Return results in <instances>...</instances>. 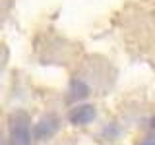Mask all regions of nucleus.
Listing matches in <instances>:
<instances>
[{
  "mask_svg": "<svg viewBox=\"0 0 155 145\" xmlns=\"http://www.w3.org/2000/svg\"><path fill=\"white\" fill-rule=\"evenodd\" d=\"M151 126L155 128V114H153V118H151Z\"/></svg>",
  "mask_w": 155,
  "mask_h": 145,
  "instance_id": "nucleus-6",
  "label": "nucleus"
},
{
  "mask_svg": "<svg viewBox=\"0 0 155 145\" xmlns=\"http://www.w3.org/2000/svg\"><path fill=\"white\" fill-rule=\"evenodd\" d=\"M95 106L93 105H80V106H76L74 110L70 112V122L72 124H76V126H85V124H89V122H93L95 120Z\"/></svg>",
  "mask_w": 155,
  "mask_h": 145,
  "instance_id": "nucleus-2",
  "label": "nucleus"
},
{
  "mask_svg": "<svg viewBox=\"0 0 155 145\" xmlns=\"http://www.w3.org/2000/svg\"><path fill=\"white\" fill-rule=\"evenodd\" d=\"M56 130H58V118L54 114H47L39 120V124L35 126V132L33 134H35L37 139H47V137H51Z\"/></svg>",
  "mask_w": 155,
  "mask_h": 145,
  "instance_id": "nucleus-3",
  "label": "nucleus"
},
{
  "mask_svg": "<svg viewBox=\"0 0 155 145\" xmlns=\"http://www.w3.org/2000/svg\"><path fill=\"white\" fill-rule=\"evenodd\" d=\"M10 145H33L31 122L23 110H16L10 116Z\"/></svg>",
  "mask_w": 155,
  "mask_h": 145,
  "instance_id": "nucleus-1",
  "label": "nucleus"
},
{
  "mask_svg": "<svg viewBox=\"0 0 155 145\" xmlns=\"http://www.w3.org/2000/svg\"><path fill=\"white\" fill-rule=\"evenodd\" d=\"M140 145H155V137H145Z\"/></svg>",
  "mask_w": 155,
  "mask_h": 145,
  "instance_id": "nucleus-5",
  "label": "nucleus"
},
{
  "mask_svg": "<svg viewBox=\"0 0 155 145\" xmlns=\"http://www.w3.org/2000/svg\"><path fill=\"white\" fill-rule=\"evenodd\" d=\"M70 91H72V99H84V97L89 95V87H87L85 83H81L80 79H74L70 85Z\"/></svg>",
  "mask_w": 155,
  "mask_h": 145,
  "instance_id": "nucleus-4",
  "label": "nucleus"
},
{
  "mask_svg": "<svg viewBox=\"0 0 155 145\" xmlns=\"http://www.w3.org/2000/svg\"><path fill=\"white\" fill-rule=\"evenodd\" d=\"M0 145H4V141H2V135H0Z\"/></svg>",
  "mask_w": 155,
  "mask_h": 145,
  "instance_id": "nucleus-7",
  "label": "nucleus"
}]
</instances>
